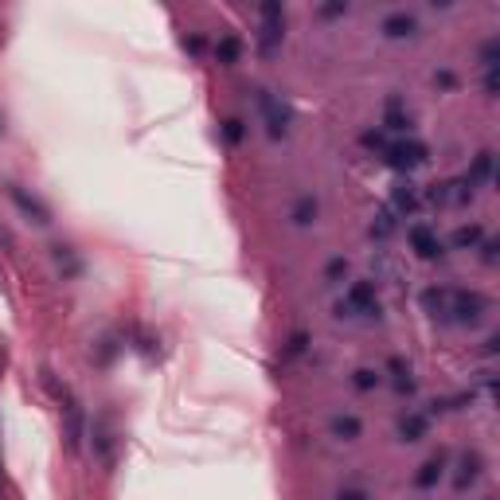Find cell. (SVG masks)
<instances>
[{"instance_id":"obj_1","label":"cell","mask_w":500,"mask_h":500,"mask_svg":"<svg viewBox=\"0 0 500 500\" xmlns=\"http://www.w3.org/2000/svg\"><path fill=\"white\" fill-rule=\"evenodd\" d=\"M411 239H414V246H418V254H422V258H434V254H438V242L430 239V231H426V227H414V231H411Z\"/></svg>"},{"instance_id":"obj_2","label":"cell","mask_w":500,"mask_h":500,"mask_svg":"<svg viewBox=\"0 0 500 500\" xmlns=\"http://www.w3.org/2000/svg\"><path fill=\"white\" fill-rule=\"evenodd\" d=\"M356 422H352V418H340V422H336V434H356Z\"/></svg>"},{"instance_id":"obj_3","label":"cell","mask_w":500,"mask_h":500,"mask_svg":"<svg viewBox=\"0 0 500 500\" xmlns=\"http://www.w3.org/2000/svg\"><path fill=\"white\" fill-rule=\"evenodd\" d=\"M340 500H364V496H359V492H348V496H340Z\"/></svg>"}]
</instances>
